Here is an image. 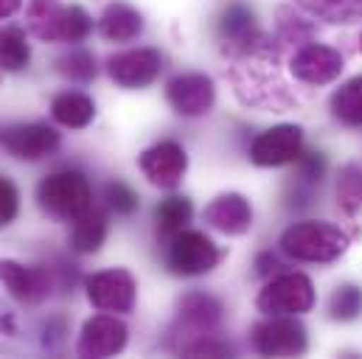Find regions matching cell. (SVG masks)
Listing matches in <instances>:
<instances>
[{"label":"cell","instance_id":"1","mask_svg":"<svg viewBox=\"0 0 362 359\" xmlns=\"http://www.w3.org/2000/svg\"><path fill=\"white\" fill-rule=\"evenodd\" d=\"M281 250L295 261L329 264L349 250V236L329 222H298L281 236Z\"/></svg>","mask_w":362,"mask_h":359},{"label":"cell","instance_id":"2","mask_svg":"<svg viewBox=\"0 0 362 359\" xmlns=\"http://www.w3.org/2000/svg\"><path fill=\"white\" fill-rule=\"evenodd\" d=\"M28 31L45 42H79L93 31V20L82 6H62L59 0H31Z\"/></svg>","mask_w":362,"mask_h":359},{"label":"cell","instance_id":"3","mask_svg":"<svg viewBox=\"0 0 362 359\" xmlns=\"http://www.w3.org/2000/svg\"><path fill=\"white\" fill-rule=\"evenodd\" d=\"M37 199L48 216L62 222H76L93 208L90 182L82 172H71V169L42 180L37 188Z\"/></svg>","mask_w":362,"mask_h":359},{"label":"cell","instance_id":"4","mask_svg":"<svg viewBox=\"0 0 362 359\" xmlns=\"http://www.w3.org/2000/svg\"><path fill=\"white\" fill-rule=\"evenodd\" d=\"M256 306L264 314H303L315 306V286L303 272H281L259 292Z\"/></svg>","mask_w":362,"mask_h":359},{"label":"cell","instance_id":"5","mask_svg":"<svg viewBox=\"0 0 362 359\" xmlns=\"http://www.w3.org/2000/svg\"><path fill=\"white\" fill-rule=\"evenodd\" d=\"M253 346L262 357H300L309 337L298 314H267V320L253 329Z\"/></svg>","mask_w":362,"mask_h":359},{"label":"cell","instance_id":"6","mask_svg":"<svg viewBox=\"0 0 362 359\" xmlns=\"http://www.w3.org/2000/svg\"><path fill=\"white\" fill-rule=\"evenodd\" d=\"M166 264L175 275H205L219 264V247L199 230H180L169 239Z\"/></svg>","mask_w":362,"mask_h":359},{"label":"cell","instance_id":"7","mask_svg":"<svg viewBox=\"0 0 362 359\" xmlns=\"http://www.w3.org/2000/svg\"><path fill=\"white\" fill-rule=\"evenodd\" d=\"M88 300L98 312L127 314L135 306V278L127 269H104L85 281Z\"/></svg>","mask_w":362,"mask_h":359},{"label":"cell","instance_id":"8","mask_svg":"<svg viewBox=\"0 0 362 359\" xmlns=\"http://www.w3.org/2000/svg\"><path fill=\"white\" fill-rule=\"evenodd\" d=\"M303 155V129L295 124H278L262 132L250 146V160L256 166H286L298 163Z\"/></svg>","mask_w":362,"mask_h":359},{"label":"cell","instance_id":"9","mask_svg":"<svg viewBox=\"0 0 362 359\" xmlns=\"http://www.w3.org/2000/svg\"><path fill=\"white\" fill-rule=\"evenodd\" d=\"M163 71V57L155 48H138V51H124L110 57L107 73L115 85L127 90H141L152 85Z\"/></svg>","mask_w":362,"mask_h":359},{"label":"cell","instance_id":"10","mask_svg":"<svg viewBox=\"0 0 362 359\" xmlns=\"http://www.w3.org/2000/svg\"><path fill=\"white\" fill-rule=\"evenodd\" d=\"M127 348V326L110 312V314H95L82 326L79 334V357L88 359H107L115 357Z\"/></svg>","mask_w":362,"mask_h":359},{"label":"cell","instance_id":"11","mask_svg":"<svg viewBox=\"0 0 362 359\" xmlns=\"http://www.w3.org/2000/svg\"><path fill=\"white\" fill-rule=\"evenodd\" d=\"M0 146L17 160H40L59 149V132L45 124H17L0 132Z\"/></svg>","mask_w":362,"mask_h":359},{"label":"cell","instance_id":"12","mask_svg":"<svg viewBox=\"0 0 362 359\" xmlns=\"http://www.w3.org/2000/svg\"><path fill=\"white\" fill-rule=\"evenodd\" d=\"M289 68H292V76H295L298 82L317 88V85L334 82V79L343 73L346 62H343L340 51H334V48H329V45L312 42V45H303V48L292 57Z\"/></svg>","mask_w":362,"mask_h":359},{"label":"cell","instance_id":"13","mask_svg":"<svg viewBox=\"0 0 362 359\" xmlns=\"http://www.w3.org/2000/svg\"><path fill=\"white\" fill-rule=\"evenodd\" d=\"M141 172L144 177L149 180L152 185L158 188H177L185 177V169H188V155L180 143L175 141H163L152 149H146L141 155Z\"/></svg>","mask_w":362,"mask_h":359},{"label":"cell","instance_id":"14","mask_svg":"<svg viewBox=\"0 0 362 359\" xmlns=\"http://www.w3.org/2000/svg\"><path fill=\"white\" fill-rule=\"evenodd\" d=\"M166 98L175 107V112H180L185 118H197V115H205L214 107L216 88L202 73H185V76H177V79L169 82Z\"/></svg>","mask_w":362,"mask_h":359},{"label":"cell","instance_id":"15","mask_svg":"<svg viewBox=\"0 0 362 359\" xmlns=\"http://www.w3.org/2000/svg\"><path fill=\"white\" fill-rule=\"evenodd\" d=\"M0 283L23 303H40L51 292V275L45 269L23 267L11 259H0Z\"/></svg>","mask_w":362,"mask_h":359},{"label":"cell","instance_id":"16","mask_svg":"<svg viewBox=\"0 0 362 359\" xmlns=\"http://www.w3.org/2000/svg\"><path fill=\"white\" fill-rule=\"evenodd\" d=\"M205 222L228 236H242L253 225V208L242 194H222L205 208Z\"/></svg>","mask_w":362,"mask_h":359},{"label":"cell","instance_id":"17","mask_svg":"<svg viewBox=\"0 0 362 359\" xmlns=\"http://www.w3.org/2000/svg\"><path fill=\"white\" fill-rule=\"evenodd\" d=\"M219 312H222V306H219L211 295L194 292V295L182 298L177 326H180L185 334L197 337V340H199V337H208V331L219 323ZM182 348H185V346H182Z\"/></svg>","mask_w":362,"mask_h":359},{"label":"cell","instance_id":"18","mask_svg":"<svg viewBox=\"0 0 362 359\" xmlns=\"http://www.w3.org/2000/svg\"><path fill=\"white\" fill-rule=\"evenodd\" d=\"M144 31V17L129 3H110L98 20V34L110 42H129Z\"/></svg>","mask_w":362,"mask_h":359},{"label":"cell","instance_id":"19","mask_svg":"<svg viewBox=\"0 0 362 359\" xmlns=\"http://www.w3.org/2000/svg\"><path fill=\"white\" fill-rule=\"evenodd\" d=\"M51 115L68 129H85L95 118V104L85 93H59L51 104Z\"/></svg>","mask_w":362,"mask_h":359},{"label":"cell","instance_id":"20","mask_svg":"<svg viewBox=\"0 0 362 359\" xmlns=\"http://www.w3.org/2000/svg\"><path fill=\"white\" fill-rule=\"evenodd\" d=\"M107 239V219L101 211L90 208L88 213H82L76 222H74V233H71V247L76 253H95L101 250Z\"/></svg>","mask_w":362,"mask_h":359},{"label":"cell","instance_id":"21","mask_svg":"<svg viewBox=\"0 0 362 359\" xmlns=\"http://www.w3.org/2000/svg\"><path fill=\"white\" fill-rule=\"evenodd\" d=\"M31 59V48L25 42V31L23 28H0V68L8 73H17L28 65Z\"/></svg>","mask_w":362,"mask_h":359},{"label":"cell","instance_id":"22","mask_svg":"<svg viewBox=\"0 0 362 359\" xmlns=\"http://www.w3.org/2000/svg\"><path fill=\"white\" fill-rule=\"evenodd\" d=\"M332 115L349 126H362V76H354L332 95Z\"/></svg>","mask_w":362,"mask_h":359},{"label":"cell","instance_id":"23","mask_svg":"<svg viewBox=\"0 0 362 359\" xmlns=\"http://www.w3.org/2000/svg\"><path fill=\"white\" fill-rule=\"evenodd\" d=\"M191 213H194V208H191V202L185 196H169V199H163L158 205V211H155L158 236H163V239L177 236L182 228L188 225Z\"/></svg>","mask_w":362,"mask_h":359},{"label":"cell","instance_id":"24","mask_svg":"<svg viewBox=\"0 0 362 359\" xmlns=\"http://www.w3.org/2000/svg\"><path fill=\"white\" fill-rule=\"evenodd\" d=\"M362 312V289H357L354 283H346V286H337L332 300H329V314L332 320H340V323H349V320H357Z\"/></svg>","mask_w":362,"mask_h":359},{"label":"cell","instance_id":"25","mask_svg":"<svg viewBox=\"0 0 362 359\" xmlns=\"http://www.w3.org/2000/svg\"><path fill=\"white\" fill-rule=\"evenodd\" d=\"M222 37L230 40V42H247L256 31V23H253V11H247L245 6H230L225 14H222Z\"/></svg>","mask_w":362,"mask_h":359},{"label":"cell","instance_id":"26","mask_svg":"<svg viewBox=\"0 0 362 359\" xmlns=\"http://www.w3.org/2000/svg\"><path fill=\"white\" fill-rule=\"evenodd\" d=\"M300 3L332 23H351L354 17H362V0H300Z\"/></svg>","mask_w":362,"mask_h":359},{"label":"cell","instance_id":"27","mask_svg":"<svg viewBox=\"0 0 362 359\" xmlns=\"http://www.w3.org/2000/svg\"><path fill=\"white\" fill-rule=\"evenodd\" d=\"M57 68L71 82H90V79H95V62H93V57L88 51H71L68 57H62L57 62Z\"/></svg>","mask_w":362,"mask_h":359},{"label":"cell","instance_id":"28","mask_svg":"<svg viewBox=\"0 0 362 359\" xmlns=\"http://www.w3.org/2000/svg\"><path fill=\"white\" fill-rule=\"evenodd\" d=\"M337 196H340V205L343 211L349 213H357L362 208V169L351 166L343 172L340 185H337Z\"/></svg>","mask_w":362,"mask_h":359},{"label":"cell","instance_id":"29","mask_svg":"<svg viewBox=\"0 0 362 359\" xmlns=\"http://www.w3.org/2000/svg\"><path fill=\"white\" fill-rule=\"evenodd\" d=\"M104 194H107V205H110L115 213L129 216V213L138 208V194H135L129 185H124V182H110Z\"/></svg>","mask_w":362,"mask_h":359},{"label":"cell","instance_id":"30","mask_svg":"<svg viewBox=\"0 0 362 359\" xmlns=\"http://www.w3.org/2000/svg\"><path fill=\"white\" fill-rule=\"evenodd\" d=\"M20 211V194L14 188V182L6 177H0V228L11 225L14 216Z\"/></svg>","mask_w":362,"mask_h":359},{"label":"cell","instance_id":"31","mask_svg":"<svg viewBox=\"0 0 362 359\" xmlns=\"http://www.w3.org/2000/svg\"><path fill=\"white\" fill-rule=\"evenodd\" d=\"M298 169H300V180L303 182H320L323 172H326V160L320 152H306L298 158Z\"/></svg>","mask_w":362,"mask_h":359},{"label":"cell","instance_id":"32","mask_svg":"<svg viewBox=\"0 0 362 359\" xmlns=\"http://www.w3.org/2000/svg\"><path fill=\"white\" fill-rule=\"evenodd\" d=\"M259 275H272V269L278 267V259L270 256V253H264V256H259Z\"/></svg>","mask_w":362,"mask_h":359},{"label":"cell","instance_id":"33","mask_svg":"<svg viewBox=\"0 0 362 359\" xmlns=\"http://www.w3.org/2000/svg\"><path fill=\"white\" fill-rule=\"evenodd\" d=\"M20 6H23V0H0V20H6L14 11H20Z\"/></svg>","mask_w":362,"mask_h":359},{"label":"cell","instance_id":"34","mask_svg":"<svg viewBox=\"0 0 362 359\" xmlns=\"http://www.w3.org/2000/svg\"><path fill=\"white\" fill-rule=\"evenodd\" d=\"M360 51H362V37H360Z\"/></svg>","mask_w":362,"mask_h":359}]
</instances>
